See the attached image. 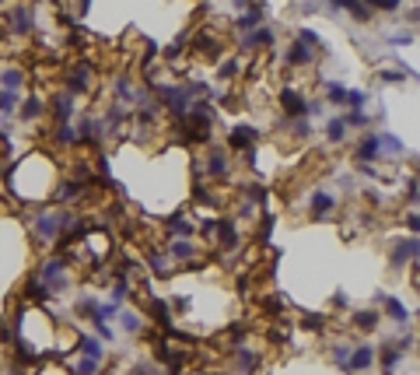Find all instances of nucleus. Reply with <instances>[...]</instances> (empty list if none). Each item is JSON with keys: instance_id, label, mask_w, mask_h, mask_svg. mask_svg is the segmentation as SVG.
Listing matches in <instances>:
<instances>
[{"instance_id": "f257e3e1", "label": "nucleus", "mask_w": 420, "mask_h": 375, "mask_svg": "<svg viewBox=\"0 0 420 375\" xmlns=\"http://www.w3.org/2000/svg\"><path fill=\"white\" fill-rule=\"evenodd\" d=\"M32 277H39L49 291H52V298L57 295H64L70 284H74V274H70V259L64 256V253H49V256H42V263L35 266V274Z\"/></svg>"}, {"instance_id": "f03ea898", "label": "nucleus", "mask_w": 420, "mask_h": 375, "mask_svg": "<svg viewBox=\"0 0 420 375\" xmlns=\"http://www.w3.org/2000/svg\"><path fill=\"white\" fill-rule=\"evenodd\" d=\"M60 214H64V210H57V207H35L28 218H25V225H28L35 246L49 249V246L60 242Z\"/></svg>"}, {"instance_id": "7ed1b4c3", "label": "nucleus", "mask_w": 420, "mask_h": 375, "mask_svg": "<svg viewBox=\"0 0 420 375\" xmlns=\"http://www.w3.org/2000/svg\"><path fill=\"white\" fill-rule=\"evenodd\" d=\"M91 88H95V64L91 60H74L64 74V91L70 98H77V95H88Z\"/></svg>"}, {"instance_id": "20e7f679", "label": "nucleus", "mask_w": 420, "mask_h": 375, "mask_svg": "<svg viewBox=\"0 0 420 375\" xmlns=\"http://www.w3.org/2000/svg\"><path fill=\"white\" fill-rule=\"evenodd\" d=\"M4 28H8V35L28 39V35L35 32V8H32V4H18V8H11Z\"/></svg>"}, {"instance_id": "39448f33", "label": "nucleus", "mask_w": 420, "mask_h": 375, "mask_svg": "<svg viewBox=\"0 0 420 375\" xmlns=\"http://www.w3.org/2000/svg\"><path fill=\"white\" fill-rule=\"evenodd\" d=\"M228 147H221V144H210L207 147V154H203V165L200 169H207V176L210 179H228L231 176V162H228Z\"/></svg>"}, {"instance_id": "423d86ee", "label": "nucleus", "mask_w": 420, "mask_h": 375, "mask_svg": "<svg viewBox=\"0 0 420 375\" xmlns=\"http://www.w3.org/2000/svg\"><path fill=\"white\" fill-rule=\"evenodd\" d=\"M267 46H277V32L270 25H259V28L238 35V53H259V49H267Z\"/></svg>"}, {"instance_id": "0eeeda50", "label": "nucleus", "mask_w": 420, "mask_h": 375, "mask_svg": "<svg viewBox=\"0 0 420 375\" xmlns=\"http://www.w3.org/2000/svg\"><path fill=\"white\" fill-rule=\"evenodd\" d=\"M49 113H52V123L57 127H67V123H74V116H77V98H70L64 88L49 98Z\"/></svg>"}, {"instance_id": "6e6552de", "label": "nucleus", "mask_w": 420, "mask_h": 375, "mask_svg": "<svg viewBox=\"0 0 420 375\" xmlns=\"http://www.w3.org/2000/svg\"><path fill=\"white\" fill-rule=\"evenodd\" d=\"M280 109H284V116L287 120H305L308 116V95L301 91V88H284L280 91Z\"/></svg>"}, {"instance_id": "1a4fd4ad", "label": "nucleus", "mask_w": 420, "mask_h": 375, "mask_svg": "<svg viewBox=\"0 0 420 375\" xmlns=\"http://www.w3.org/2000/svg\"><path fill=\"white\" fill-rule=\"evenodd\" d=\"M389 259H392V266H396V271H403L406 263H417V259H420V239H417V235L396 239V242H392Z\"/></svg>"}, {"instance_id": "9d476101", "label": "nucleus", "mask_w": 420, "mask_h": 375, "mask_svg": "<svg viewBox=\"0 0 420 375\" xmlns=\"http://www.w3.org/2000/svg\"><path fill=\"white\" fill-rule=\"evenodd\" d=\"M25 84H28V71L21 64H0V91L25 95Z\"/></svg>"}, {"instance_id": "9b49d317", "label": "nucleus", "mask_w": 420, "mask_h": 375, "mask_svg": "<svg viewBox=\"0 0 420 375\" xmlns=\"http://www.w3.org/2000/svg\"><path fill=\"white\" fill-rule=\"evenodd\" d=\"M308 210H312V218H330V214L336 210V193L330 190V186H319V190H312V196H308Z\"/></svg>"}, {"instance_id": "f8f14e48", "label": "nucleus", "mask_w": 420, "mask_h": 375, "mask_svg": "<svg viewBox=\"0 0 420 375\" xmlns=\"http://www.w3.org/2000/svg\"><path fill=\"white\" fill-rule=\"evenodd\" d=\"M256 144H259V130H256V127H249V123H235V127H231V134H228V147H231V151L245 154V151H252Z\"/></svg>"}, {"instance_id": "ddd939ff", "label": "nucleus", "mask_w": 420, "mask_h": 375, "mask_svg": "<svg viewBox=\"0 0 420 375\" xmlns=\"http://www.w3.org/2000/svg\"><path fill=\"white\" fill-rule=\"evenodd\" d=\"M165 253H169L172 263H193V259L203 256V246H196L193 239H169Z\"/></svg>"}, {"instance_id": "4468645a", "label": "nucleus", "mask_w": 420, "mask_h": 375, "mask_svg": "<svg viewBox=\"0 0 420 375\" xmlns=\"http://www.w3.org/2000/svg\"><path fill=\"white\" fill-rule=\"evenodd\" d=\"M46 113H49V98H42V95H25L21 105H18V120L21 123H39Z\"/></svg>"}, {"instance_id": "2eb2a0df", "label": "nucleus", "mask_w": 420, "mask_h": 375, "mask_svg": "<svg viewBox=\"0 0 420 375\" xmlns=\"http://www.w3.org/2000/svg\"><path fill=\"white\" fill-rule=\"evenodd\" d=\"M354 162L357 165H372V162H382V151H379V134H364L354 147Z\"/></svg>"}, {"instance_id": "dca6fc26", "label": "nucleus", "mask_w": 420, "mask_h": 375, "mask_svg": "<svg viewBox=\"0 0 420 375\" xmlns=\"http://www.w3.org/2000/svg\"><path fill=\"white\" fill-rule=\"evenodd\" d=\"M375 358H379L375 344H357V347H350V365H347V375L368 372V368L375 365Z\"/></svg>"}, {"instance_id": "f3484780", "label": "nucleus", "mask_w": 420, "mask_h": 375, "mask_svg": "<svg viewBox=\"0 0 420 375\" xmlns=\"http://www.w3.org/2000/svg\"><path fill=\"white\" fill-rule=\"evenodd\" d=\"M140 91H144V88H137L130 74H116V81H113V95H116L120 105H137Z\"/></svg>"}, {"instance_id": "a211bd4d", "label": "nucleus", "mask_w": 420, "mask_h": 375, "mask_svg": "<svg viewBox=\"0 0 420 375\" xmlns=\"http://www.w3.org/2000/svg\"><path fill=\"white\" fill-rule=\"evenodd\" d=\"M116 323H120V330L126 333V337H140L144 330H147V319L137 312V309H120V315H116Z\"/></svg>"}, {"instance_id": "6ab92c4d", "label": "nucleus", "mask_w": 420, "mask_h": 375, "mask_svg": "<svg viewBox=\"0 0 420 375\" xmlns=\"http://www.w3.org/2000/svg\"><path fill=\"white\" fill-rule=\"evenodd\" d=\"M77 351H81V358H91L98 365H105V358H109V351H105V344L95 333H77Z\"/></svg>"}, {"instance_id": "aec40b11", "label": "nucleus", "mask_w": 420, "mask_h": 375, "mask_svg": "<svg viewBox=\"0 0 420 375\" xmlns=\"http://www.w3.org/2000/svg\"><path fill=\"white\" fill-rule=\"evenodd\" d=\"M284 64H287V67H312V64H315V49H308L305 42L294 39V42L284 49Z\"/></svg>"}, {"instance_id": "412c9836", "label": "nucleus", "mask_w": 420, "mask_h": 375, "mask_svg": "<svg viewBox=\"0 0 420 375\" xmlns=\"http://www.w3.org/2000/svg\"><path fill=\"white\" fill-rule=\"evenodd\" d=\"M262 365V354L252 351V347H238L235 351V375H256Z\"/></svg>"}, {"instance_id": "4be33fe9", "label": "nucleus", "mask_w": 420, "mask_h": 375, "mask_svg": "<svg viewBox=\"0 0 420 375\" xmlns=\"http://www.w3.org/2000/svg\"><path fill=\"white\" fill-rule=\"evenodd\" d=\"M319 91H323L326 105H343L347 102V84L336 81V77H319Z\"/></svg>"}, {"instance_id": "5701e85b", "label": "nucleus", "mask_w": 420, "mask_h": 375, "mask_svg": "<svg viewBox=\"0 0 420 375\" xmlns=\"http://www.w3.org/2000/svg\"><path fill=\"white\" fill-rule=\"evenodd\" d=\"M147 266L154 271V277H172V271H175V263L169 259L165 246H162V249H151V253H147Z\"/></svg>"}, {"instance_id": "b1692460", "label": "nucleus", "mask_w": 420, "mask_h": 375, "mask_svg": "<svg viewBox=\"0 0 420 375\" xmlns=\"http://www.w3.org/2000/svg\"><path fill=\"white\" fill-rule=\"evenodd\" d=\"M382 309H385V315L392 319L396 327H410V319H413V312L399 302V298H389V295H382Z\"/></svg>"}, {"instance_id": "393cba45", "label": "nucleus", "mask_w": 420, "mask_h": 375, "mask_svg": "<svg viewBox=\"0 0 420 375\" xmlns=\"http://www.w3.org/2000/svg\"><path fill=\"white\" fill-rule=\"evenodd\" d=\"M379 323H382L379 309H364V312H354V315H350V327H354V330H364V333L379 330Z\"/></svg>"}, {"instance_id": "a878e982", "label": "nucleus", "mask_w": 420, "mask_h": 375, "mask_svg": "<svg viewBox=\"0 0 420 375\" xmlns=\"http://www.w3.org/2000/svg\"><path fill=\"white\" fill-rule=\"evenodd\" d=\"M165 232H169L172 239H193V232H196V228H193V221L186 218V214H175V218H169V221H165Z\"/></svg>"}, {"instance_id": "bb28decb", "label": "nucleus", "mask_w": 420, "mask_h": 375, "mask_svg": "<svg viewBox=\"0 0 420 375\" xmlns=\"http://www.w3.org/2000/svg\"><path fill=\"white\" fill-rule=\"evenodd\" d=\"M379 151H382V154H389V158H403V154H406V144H403L396 134L382 130V134H379Z\"/></svg>"}, {"instance_id": "cd10ccee", "label": "nucleus", "mask_w": 420, "mask_h": 375, "mask_svg": "<svg viewBox=\"0 0 420 375\" xmlns=\"http://www.w3.org/2000/svg\"><path fill=\"white\" fill-rule=\"evenodd\" d=\"M126 375H165V368L158 365L154 358H133L126 365Z\"/></svg>"}, {"instance_id": "c85d7f7f", "label": "nucleus", "mask_w": 420, "mask_h": 375, "mask_svg": "<svg viewBox=\"0 0 420 375\" xmlns=\"http://www.w3.org/2000/svg\"><path fill=\"white\" fill-rule=\"evenodd\" d=\"M81 196H84V183H77V179H67L57 190V203H77Z\"/></svg>"}, {"instance_id": "c756f323", "label": "nucleus", "mask_w": 420, "mask_h": 375, "mask_svg": "<svg viewBox=\"0 0 420 375\" xmlns=\"http://www.w3.org/2000/svg\"><path fill=\"white\" fill-rule=\"evenodd\" d=\"M52 144H57V147H77V144H81V137H77V127H74V123H67V127H57V130H52Z\"/></svg>"}, {"instance_id": "7c9ffc66", "label": "nucleus", "mask_w": 420, "mask_h": 375, "mask_svg": "<svg viewBox=\"0 0 420 375\" xmlns=\"http://www.w3.org/2000/svg\"><path fill=\"white\" fill-rule=\"evenodd\" d=\"M151 315L158 319V327L172 333V312H169V302L165 298H151Z\"/></svg>"}, {"instance_id": "2f4dec72", "label": "nucleus", "mask_w": 420, "mask_h": 375, "mask_svg": "<svg viewBox=\"0 0 420 375\" xmlns=\"http://www.w3.org/2000/svg\"><path fill=\"white\" fill-rule=\"evenodd\" d=\"M347 134H350V127H347L343 116H333V120L326 123V140H330V144H343Z\"/></svg>"}, {"instance_id": "473e14b6", "label": "nucleus", "mask_w": 420, "mask_h": 375, "mask_svg": "<svg viewBox=\"0 0 420 375\" xmlns=\"http://www.w3.org/2000/svg\"><path fill=\"white\" fill-rule=\"evenodd\" d=\"M25 95H15V91H0V120H11L18 116V105H21Z\"/></svg>"}, {"instance_id": "72a5a7b5", "label": "nucleus", "mask_w": 420, "mask_h": 375, "mask_svg": "<svg viewBox=\"0 0 420 375\" xmlns=\"http://www.w3.org/2000/svg\"><path fill=\"white\" fill-rule=\"evenodd\" d=\"M340 11H347L350 18H357L361 25H368L375 18V4H340Z\"/></svg>"}, {"instance_id": "f704fd0d", "label": "nucleus", "mask_w": 420, "mask_h": 375, "mask_svg": "<svg viewBox=\"0 0 420 375\" xmlns=\"http://www.w3.org/2000/svg\"><path fill=\"white\" fill-rule=\"evenodd\" d=\"M403 361H406V358H403L399 347H385V351H382V375H396V368H399Z\"/></svg>"}, {"instance_id": "c9c22d12", "label": "nucleus", "mask_w": 420, "mask_h": 375, "mask_svg": "<svg viewBox=\"0 0 420 375\" xmlns=\"http://www.w3.org/2000/svg\"><path fill=\"white\" fill-rule=\"evenodd\" d=\"M235 74H242V57H238V53H235V57H228V60L221 64L218 77H221V81H235Z\"/></svg>"}, {"instance_id": "e433bc0d", "label": "nucleus", "mask_w": 420, "mask_h": 375, "mask_svg": "<svg viewBox=\"0 0 420 375\" xmlns=\"http://www.w3.org/2000/svg\"><path fill=\"white\" fill-rule=\"evenodd\" d=\"M91 333H95L102 344H116V340H120V333H116V327H113V323H95V327H91Z\"/></svg>"}, {"instance_id": "4c0bfd02", "label": "nucleus", "mask_w": 420, "mask_h": 375, "mask_svg": "<svg viewBox=\"0 0 420 375\" xmlns=\"http://www.w3.org/2000/svg\"><path fill=\"white\" fill-rule=\"evenodd\" d=\"M133 295V284H130V277H116V284H113V302H120L123 305V298H130Z\"/></svg>"}, {"instance_id": "58836bf2", "label": "nucleus", "mask_w": 420, "mask_h": 375, "mask_svg": "<svg viewBox=\"0 0 420 375\" xmlns=\"http://www.w3.org/2000/svg\"><path fill=\"white\" fill-rule=\"evenodd\" d=\"M343 105H350V113L364 109V105H368V91H361V88H347V102H343Z\"/></svg>"}, {"instance_id": "ea45409f", "label": "nucleus", "mask_w": 420, "mask_h": 375, "mask_svg": "<svg viewBox=\"0 0 420 375\" xmlns=\"http://www.w3.org/2000/svg\"><path fill=\"white\" fill-rule=\"evenodd\" d=\"M385 42H389V46H410V42H413V32H410V28H392V32L385 35Z\"/></svg>"}, {"instance_id": "a19ab883", "label": "nucleus", "mask_w": 420, "mask_h": 375, "mask_svg": "<svg viewBox=\"0 0 420 375\" xmlns=\"http://www.w3.org/2000/svg\"><path fill=\"white\" fill-rule=\"evenodd\" d=\"M343 120H347V127H350V130H361V127H372V116H368L364 109H357V113H347Z\"/></svg>"}, {"instance_id": "79ce46f5", "label": "nucleus", "mask_w": 420, "mask_h": 375, "mask_svg": "<svg viewBox=\"0 0 420 375\" xmlns=\"http://www.w3.org/2000/svg\"><path fill=\"white\" fill-rule=\"evenodd\" d=\"M287 127H291V134H294L298 140H308V137H312V120H291Z\"/></svg>"}, {"instance_id": "37998d69", "label": "nucleus", "mask_w": 420, "mask_h": 375, "mask_svg": "<svg viewBox=\"0 0 420 375\" xmlns=\"http://www.w3.org/2000/svg\"><path fill=\"white\" fill-rule=\"evenodd\" d=\"M406 232L420 239V210H413V214H406Z\"/></svg>"}, {"instance_id": "c03bdc74", "label": "nucleus", "mask_w": 420, "mask_h": 375, "mask_svg": "<svg viewBox=\"0 0 420 375\" xmlns=\"http://www.w3.org/2000/svg\"><path fill=\"white\" fill-rule=\"evenodd\" d=\"M182 375H210V372H182Z\"/></svg>"}, {"instance_id": "a18cd8bd", "label": "nucleus", "mask_w": 420, "mask_h": 375, "mask_svg": "<svg viewBox=\"0 0 420 375\" xmlns=\"http://www.w3.org/2000/svg\"><path fill=\"white\" fill-rule=\"evenodd\" d=\"M417 319H420V309H417Z\"/></svg>"}, {"instance_id": "49530a36", "label": "nucleus", "mask_w": 420, "mask_h": 375, "mask_svg": "<svg viewBox=\"0 0 420 375\" xmlns=\"http://www.w3.org/2000/svg\"><path fill=\"white\" fill-rule=\"evenodd\" d=\"M417 354H420V347H417Z\"/></svg>"}]
</instances>
